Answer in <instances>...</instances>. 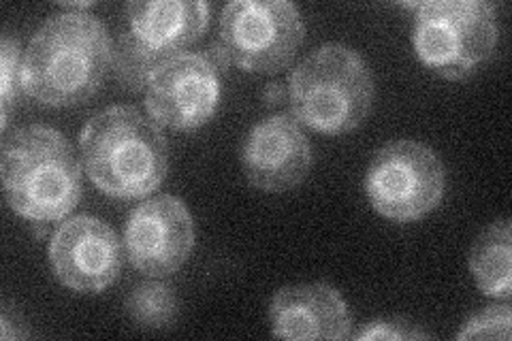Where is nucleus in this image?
<instances>
[{
  "instance_id": "obj_1",
  "label": "nucleus",
  "mask_w": 512,
  "mask_h": 341,
  "mask_svg": "<svg viewBox=\"0 0 512 341\" xmlns=\"http://www.w3.org/2000/svg\"><path fill=\"white\" fill-rule=\"evenodd\" d=\"M105 26L84 11L56 13L30 39L22 60L24 90L50 107L88 101L111 64Z\"/></svg>"
},
{
  "instance_id": "obj_2",
  "label": "nucleus",
  "mask_w": 512,
  "mask_h": 341,
  "mask_svg": "<svg viewBox=\"0 0 512 341\" xmlns=\"http://www.w3.org/2000/svg\"><path fill=\"white\" fill-rule=\"evenodd\" d=\"M82 160L94 186L116 199H139L163 184L169 152L156 122L135 107H109L84 126Z\"/></svg>"
},
{
  "instance_id": "obj_3",
  "label": "nucleus",
  "mask_w": 512,
  "mask_h": 341,
  "mask_svg": "<svg viewBox=\"0 0 512 341\" xmlns=\"http://www.w3.org/2000/svg\"><path fill=\"white\" fill-rule=\"evenodd\" d=\"M0 171L7 203L30 222L67 218L82 197V169L71 143L50 126H24L9 135Z\"/></svg>"
},
{
  "instance_id": "obj_4",
  "label": "nucleus",
  "mask_w": 512,
  "mask_h": 341,
  "mask_svg": "<svg viewBox=\"0 0 512 341\" xmlns=\"http://www.w3.org/2000/svg\"><path fill=\"white\" fill-rule=\"evenodd\" d=\"M288 99L297 122L318 133L342 135L363 124L370 113L372 75L352 47L327 43L297 64Z\"/></svg>"
},
{
  "instance_id": "obj_5",
  "label": "nucleus",
  "mask_w": 512,
  "mask_h": 341,
  "mask_svg": "<svg viewBox=\"0 0 512 341\" xmlns=\"http://www.w3.org/2000/svg\"><path fill=\"white\" fill-rule=\"evenodd\" d=\"M498 37V13L483 0H431L416 11L414 50L446 79L468 77L495 52Z\"/></svg>"
},
{
  "instance_id": "obj_6",
  "label": "nucleus",
  "mask_w": 512,
  "mask_h": 341,
  "mask_svg": "<svg viewBox=\"0 0 512 341\" xmlns=\"http://www.w3.org/2000/svg\"><path fill=\"white\" fill-rule=\"evenodd\" d=\"M220 54L250 73H276L303 41V20L286 0H235L220 15Z\"/></svg>"
},
{
  "instance_id": "obj_7",
  "label": "nucleus",
  "mask_w": 512,
  "mask_h": 341,
  "mask_svg": "<svg viewBox=\"0 0 512 341\" xmlns=\"http://www.w3.org/2000/svg\"><path fill=\"white\" fill-rule=\"evenodd\" d=\"M446 188V173L434 150L419 141H391L376 152L365 190L380 216L414 222L434 211Z\"/></svg>"
},
{
  "instance_id": "obj_8",
  "label": "nucleus",
  "mask_w": 512,
  "mask_h": 341,
  "mask_svg": "<svg viewBox=\"0 0 512 341\" xmlns=\"http://www.w3.org/2000/svg\"><path fill=\"white\" fill-rule=\"evenodd\" d=\"M124 243L135 269L154 280L167 278L188 261L195 246V224L178 197L160 194L133 209Z\"/></svg>"
},
{
  "instance_id": "obj_9",
  "label": "nucleus",
  "mask_w": 512,
  "mask_h": 341,
  "mask_svg": "<svg viewBox=\"0 0 512 341\" xmlns=\"http://www.w3.org/2000/svg\"><path fill=\"white\" fill-rule=\"evenodd\" d=\"M218 96L214 64L201 54H178L150 75L146 107L156 124L192 131L214 116Z\"/></svg>"
},
{
  "instance_id": "obj_10",
  "label": "nucleus",
  "mask_w": 512,
  "mask_h": 341,
  "mask_svg": "<svg viewBox=\"0 0 512 341\" xmlns=\"http://www.w3.org/2000/svg\"><path fill=\"white\" fill-rule=\"evenodd\" d=\"M50 261L62 286L96 295L120 275L122 246L109 224L92 216H77L62 222L54 233Z\"/></svg>"
},
{
  "instance_id": "obj_11",
  "label": "nucleus",
  "mask_w": 512,
  "mask_h": 341,
  "mask_svg": "<svg viewBox=\"0 0 512 341\" xmlns=\"http://www.w3.org/2000/svg\"><path fill=\"white\" fill-rule=\"evenodd\" d=\"M310 165V141L291 113L265 118L246 139L244 171L256 190H293L306 180Z\"/></svg>"
},
{
  "instance_id": "obj_12",
  "label": "nucleus",
  "mask_w": 512,
  "mask_h": 341,
  "mask_svg": "<svg viewBox=\"0 0 512 341\" xmlns=\"http://www.w3.org/2000/svg\"><path fill=\"white\" fill-rule=\"evenodd\" d=\"M271 333L282 339H346L352 318L338 290L329 284L282 288L269 305Z\"/></svg>"
},
{
  "instance_id": "obj_13",
  "label": "nucleus",
  "mask_w": 512,
  "mask_h": 341,
  "mask_svg": "<svg viewBox=\"0 0 512 341\" xmlns=\"http://www.w3.org/2000/svg\"><path fill=\"white\" fill-rule=\"evenodd\" d=\"M128 35L158 67L165 60L182 54L207 28L210 7L201 0H152L128 3Z\"/></svg>"
},
{
  "instance_id": "obj_14",
  "label": "nucleus",
  "mask_w": 512,
  "mask_h": 341,
  "mask_svg": "<svg viewBox=\"0 0 512 341\" xmlns=\"http://www.w3.org/2000/svg\"><path fill=\"white\" fill-rule=\"evenodd\" d=\"M470 271L478 290L487 297L508 299L512 288V231L500 220L480 235L470 252Z\"/></svg>"
},
{
  "instance_id": "obj_15",
  "label": "nucleus",
  "mask_w": 512,
  "mask_h": 341,
  "mask_svg": "<svg viewBox=\"0 0 512 341\" xmlns=\"http://www.w3.org/2000/svg\"><path fill=\"white\" fill-rule=\"evenodd\" d=\"M126 314L141 329H165L178 314L173 292L160 282H146L133 288L126 299Z\"/></svg>"
},
{
  "instance_id": "obj_16",
  "label": "nucleus",
  "mask_w": 512,
  "mask_h": 341,
  "mask_svg": "<svg viewBox=\"0 0 512 341\" xmlns=\"http://www.w3.org/2000/svg\"><path fill=\"white\" fill-rule=\"evenodd\" d=\"M0 103H3V131L9 122L11 105L15 103L20 94V88H24L22 81V60H20V43L13 41L9 35L3 37L0 43Z\"/></svg>"
},
{
  "instance_id": "obj_17",
  "label": "nucleus",
  "mask_w": 512,
  "mask_h": 341,
  "mask_svg": "<svg viewBox=\"0 0 512 341\" xmlns=\"http://www.w3.org/2000/svg\"><path fill=\"white\" fill-rule=\"evenodd\" d=\"M510 307L491 305L485 312L474 316L463 331H459L457 339H510Z\"/></svg>"
},
{
  "instance_id": "obj_18",
  "label": "nucleus",
  "mask_w": 512,
  "mask_h": 341,
  "mask_svg": "<svg viewBox=\"0 0 512 341\" xmlns=\"http://www.w3.org/2000/svg\"><path fill=\"white\" fill-rule=\"evenodd\" d=\"M427 333L416 329V324L399 318H384L370 322L367 327L355 335V339H425Z\"/></svg>"
}]
</instances>
